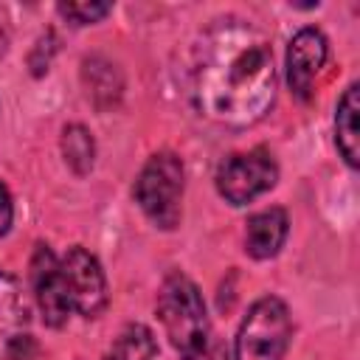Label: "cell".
I'll list each match as a JSON object with an SVG mask.
<instances>
[{
	"mask_svg": "<svg viewBox=\"0 0 360 360\" xmlns=\"http://www.w3.org/2000/svg\"><path fill=\"white\" fill-rule=\"evenodd\" d=\"M270 39L245 20H219L197 48L191 96L200 115L222 127H250L276 101Z\"/></svg>",
	"mask_w": 360,
	"mask_h": 360,
	"instance_id": "6da1fadb",
	"label": "cell"
},
{
	"mask_svg": "<svg viewBox=\"0 0 360 360\" xmlns=\"http://www.w3.org/2000/svg\"><path fill=\"white\" fill-rule=\"evenodd\" d=\"M158 318L183 360H219L202 292L180 270L169 273L160 284Z\"/></svg>",
	"mask_w": 360,
	"mask_h": 360,
	"instance_id": "7a4b0ae2",
	"label": "cell"
},
{
	"mask_svg": "<svg viewBox=\"0 0 360 360\" xmlns=\"http://www.w3.org/2000/svg\"><path fill=\"white\" fill-rule=\"evenodd\" d=\"M183 188H186L183 160L174 152H158L138 172L135 186H132V197L152 225L172 231L180 225Z\"/></svg>",
	"mask_w": 360,
	"mask_h": 360,
	"instance_id": "3957f363",
	"label": "cell"
},
{
	"mask_svg": "<svg viewBox=\"0 0 360 360\" xmlns=\"http://www.w3.org/2000/svg\"><path fill=\"white\" fill-rule=\"evenodd\" d=\"M292 338L290 309L278 295H262L250 304L233 340V360H284Z\"/></svg>",
	"mask_w": 360,
	"mask_h": 360,
	"instance_id": "277c9868",
	"label": "cell"
},
{
	"mask_svg": "<svg viewBox=\"0 0 360 360\" xmlns=\"http://www.w3.org/2000/svg\"><path fill=\"white\" fill-rule=\"evenodd\" d=\"M217 191L231 205H248L278 180V166L267 149L233 152L217 166Z\"/></svg>",
	"mask_w": 360,
	"mask_h": 360,
	"instance_id": "5b68a950",
	"label": "cell"
},
{
	"mask_svg": "<svg viewBox=\"0 0 360 360\" xmlns=\"http://www.w3.org/2000/svg\"><path fill=\"white\" fill-rule=\"evenodd\" d=\"M28 278H31V290H34V298H37V307H39L45 323L53 329L62 326L70 318L73 307H70V295H68V284H65V273H62V259L45 242L34 245Z\"/></svg>",
	"mask_w": 360,
	"mask_h": 360,
	"instance_id": "8992f818",
	"label": "cell"
},
{
	"mask_svg": "<svg viewBox=\"0 0 360 360\" xmlns=\"http://www.w3.org/2000/svg\"><path fill=\"white\" fill-rule=\"evenodd\" d=\"M62 273L73 312L82 318H98L107 307V278L98 259L82 245H73L62 256Z\"/></svg>",
	"mask_w": 360,
	"mask_h": 360,
	"instance_id": "52a82bcc",
	"label": "cell"
},
{
	"mask_svg": "<svg viewBox=\"0 0 360 360\" xmlns=\"http://www.w3.org/2000/svg\"><path fill=\"white\" fill-rule=\"evenodd\" d=\"M37 343L31 335L28 304L17 278L0 270V360H34Z\"/></svg>",
	"mask_w": 360,
	"mask_h": 360,
	"instance_id": "ba28073f",
	"label": "cell"
},
{
	"mask_svg": "<svg viewBox=\"0 0 360 360\" xmlns=\"http://www.w3.org/2000/svg\"><path fill=\"white\" fill-rule=\"evenodd\" d=\"M329 59V39L321 28H301L287 45V84L298 98L312 96V84Z\"/></svg>",
	"mask_w": 360,
	"mask_h": 360,
	"instance_id": "9c48e42d",
	"label": "cell"
},
{
	"mask_svg": "<svg viewBox=\"0 0 360 360\" xmlns=\"http://www.w3.org/2000/svg\"><path fill=\"white\" fill-rule=\"evenodd\" d=\"M290 233V217L284 208L270 205L264 211H256L253 217H248L245 225V250L253 259H273L284 239Z\"/></svg>",
	"mask_w": 360,
	"mask_h": 360,
	"instance_id": "30bf717a",
	"label": "cell"
},
{
	"mask_svg": "<svg viewBox=\"0 0 360 360\" xmlns=\"http://www.w3.org/2000/svg\"><path fill=\"white\" fill-rule=\"evenodd\" d=\"M335 143L340 158L357 169L360 163V84L352 82L335 107Z\"/></svg>",
	"mask_w": 360,
	"mask_h": 360,
	"instance_id": "8fae6325",
	"label": "cell"
},
{
	"mask_svg": "<svg viewBox=\"0 0 360 360\" xmlns=\"http://www.w3.org/2000/svg\"><path fill=\"white\" fill-rule=\"evenodd\" d=\"M104 360H160V349L146 323H127L107 349Z\"/></svg>",
	"mask_w": 360,
	"mask_h": 360,
	"instance_id": "7c38bea8",
	"label": "cell"
},
{
	"mask_svg": "<svg viewBox=\"0 0 360 360\" xmlns=\"http://www.w3.org/2000/svg\"><path fill=\"white\" fill-rule=\"evenodd\" d=\"M62 155L76 174H87L96 160V141L84 124H68L62 129Z\"/></svg>",
	"mask_w": 360,
	"mask_h": 360,
	"instance_id": "4fadbf2b",
	"label": "cell"
},
{
	"mask_svg": "<svg viewBox=\"0 0 360 360\" xmlns=\"http://www.w3.org/2000/svg\"><path fill=\"white\" fill-rule=\"evenodd\" d=\"M84 82H87V93L93 96V101L98 107L112 104L121 96V76L115 70V65H107L104 59L93 56L84 62Z\"/></svg>",
	"mask_w": 360,
	"mask_h": 360,
	"instance_id": "5bb4252c",
	"label": "cell"
},
{
	"mask_svg": "<svg viewBox=\"0 0 360 360\" xmlns=\"http://www.w3.org/2000/svg\"><path fill=\"white\" fill-rule=\"evenodd\" d=\"M110 11H112L110 3H59V14L68 17L73 25L98 22V20L107 17Z\"/></svg>",
	"mask_w": 360,
	"mask_h": 360,
	"instance_id": "9a60e30c",
	"label": "cell"
},
{
	"mask_svg": "<svg viewBox=\"0 0 360 360\" xmlns=\"http://www.w3.org/2000/svg\"><path fill=\"white\" fill-rule=\"evenodd\" d=\"M11 219H14V205H11V194L6 188V183L0 180V236L8 233L11 228Z\"/></svg>",
	"mask_w": 360,
	"mask_h": 360,
	"instance_id": "2e32d148",
	"label": "cell"
}]
</instances>
